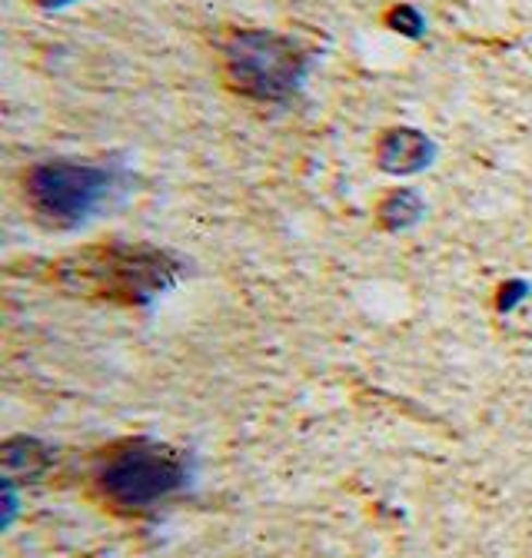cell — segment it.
Listing matches in <instances>:
<instances>
[{
    "instance_id": "obj_1",
    "label": "cell",
    "mask_w": 532,
    "mask_h": 558,
    "mask_svg": "<svg viewBox=\"0 0 532 558\" xmlns=\"http://www.w3.org/2000/svg\"><path fill=\"white\" fill-rule=\"evenodd\" d=\"M180 272L173 253L144 243H94L50 269L60 290L113 306H147L177 283Z\"/></svg>"
},
{
    "instance_id": "obj_2",
    "label": "cell",
    "mask_w": 532,
    "mask_h": 558,
    "mask_svg": "<svg viewBox=\"0 0 532 558\" xmlns=\"http://www.w3.org/2000/svg\"><path fill=\"white\" fill-rule=\"evenodd\" d=\"M223 84L256 104H287L310 74V50L274 31H230L220 40Z\"/></svg>"
},
{
    "instance_id": "obj_3",
    "label": "cell",
    "mask_w": 532,
    "mask_h": 558,
    "mask_svg": "<svg viewBox=\"0 0 532 558\" xmlns=\"http://www.w3.org/2000/svg\"><path fill=\"white\" fill-rule=\"evenodd\" d=\"M126 170L94 160H44L24 170V199L31 214L53 227L74 230L107 209L123 193Z\"/></svg>"
},
{
    "instance_id": "obj_4",
    "label": "cell",
    "mask_w": 532,
    "mask_h": 558,
    "mask_svg": "<svg viewBox=\"0 0 532 558\" xmlns=\"http://www.w3.org/2000/svg\"><path fill=\"white\" fill-rule=\"evenodd\" d=\"M186 462L160 442L126 439L104 452L94 469V493L113 512H147L186 485Z\"/></svg>"
},
{
    "instance_id": "obj_5",
    "label": "cell",
    "mask_w": 532,
    "mask_h": 558,
    "mask_svg": "<svg viewBox=\"0 0 532 558\" xmlns=\"http://www.w3.org/2000/svg\"><path fill=\"white\" fill-rule=\"evenodd\" d=\"M433 160V140L410 126H392L376 140V163L383 173L410 177L430 167Z\"/></svg>"
},
{
    "instance_id": "obj_6",
    "label": "cell",
    "mask_w": 532,
    "mask_h": 558,
    "mask_svg": "<svg viewBox=\"0 0 532 558\" xmlns=\"http://www.w3.org/2000/svg\"><path fill=\"white\" fill-rule=\"evenodd\" d=\"M420 217H423V199H420V193H413V190H392V193H386V199H383V206H379V220H383L389 230L413 227Z\"/></svg>"
},
{
    "instance_id": "obj_7",
    "label": "cell",
    "mask_w": 532,
    "mask_h": 558,
    "mask_svg": "<svg viewBox=\"0 0 532 558\" xmlns=\"http://www.w3.org/2000/svg\"><path fill=\"white\" fill-rule=\"evenodd\" d=\"M386 24H389L396 34L410 37V40L423 37V31H426V21H423V14H420L416 8H410V4H399V8H392V11L386 14Z\"/></svg>"
},
{
    "instance_id": "obj_8",
    "label": "cell",
    "mask_w": 532,
    "mask_h": 558,
    "mask_svg": "<svg viewBox=\"0 0 532 558\" xmlns=\"http://www.w3.org/2000/svg\"><path fill=\"white\" fill-rule=\"evenodd\" d=\"M34 4H37L40 11H63V8H71L74 0H34Z\"/></svg>"
}]
</instances>
